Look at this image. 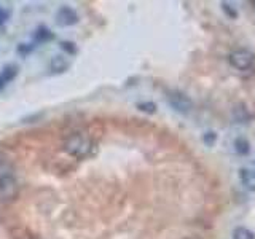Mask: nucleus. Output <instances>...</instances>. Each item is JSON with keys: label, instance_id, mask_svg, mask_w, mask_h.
<instances>
[{"label": "nucleus", "instance_id": "13", "mask_svg": "<svg viewBox=\"0 0 255 239\" xmlns=\"http://www.w3.org/2000/svg\"><path fill=\"white\" fill-rule=\"evenodd\" d=\"M222 8H223V11H227V14L230 16L231 19H236V18H238L236 10H235V8H230L228 3H222Z\"/></svg>", "mask_w": 255, "mask_h": 239}, {"label": "nucleus", "instance_id": "10", "mask_svg": "<svg viewBox=\"0 0 255 239\" xmlns=\"http://www.w3.org/2000/svg\"><path fill=\"white\" fill-rule=\"evenodd\" d=\"M35 38L38 40V42H45V40L53 38V34H51L50 30H46L45 27H40V29L37 30V34H35Z\"/></svg>", "mask_w": 255, "mask_h": 239}, {"label": "nucleus", "instance_id": "1", "mask_svg": "<svg viewBox=\"0 0 255 239\" xmlns=\"http://www.w3.org/2000/svg\"><path fill=\"white\" fill-rule=\"evenodd\" d=\"M19 185L14 169L8 159L0 155V201H11L18 196Z\"/></svg>", "mask_w": 255, "mask_h": 239}, {"label": "nucleus", "instance_id": "7", "mask_svg": "<svg viewBox=\"0 0 255 239\" xmlns=\"http://www.w3.org/2000/svg\"><path fill=\"white\" fill-rule=\"evenodd\" d=\"M69 67V61L64 58V56H56V58H53L51 64H50V69L53 72H64V70H67Z\"/></svg>", "mask_w": 255, "mask_h": 239}, {"label": "nucleus", "instance_id": "12", "mask_svg": "<svg viewBox=\"0 0 255 239\" xmlns=\"http://www.w3.org/2000/svg\"><path fill=\"white\" fill-rule=\"evenodd\" d=\"M139 110L142 112H148V114H153V112L156 110V106L153 102H143V104H137Z\"/></svg>", "mask_w": 255, "mask_h": 239}, {"label": "nucleus", "instance_id": "16", "mask_svg": "<svg viewBox=\"0 0 255 239\" xmlns=\"http://www.w3.org/2000/svg\"><path fill=\"white\" fill-rule=\"evenodd\" d=\"M214 139H215V134L214 132H209V137H207V135H204V142H207L209 145L214 142Z\"/></svg>", "mask_w": 255, "mask_h": 239}, {"label": "nucleus", "instance_id": "4", "mask_svg": "<svg viewBox=\"0 0 255 239\" xmlns=\"http://www.w3.org/2000/svg\"><path fill=\"white\" fill-rule=\"evenodd\" d=\"M167 102L171 104V106L180 112V114H188L193 107V102L188 98L187 94H183L182 91H169L167 93Z\"/></svg>", "mask_w": 255, "mask_h": 239}, {"label": "nucleus", "instance_id": "2", "mask_svg": "<svg viewBox=\"0 0 255 239\" xmlns=\"http://www.w3.org/2000/svg\"><path fill=\"white\" fill-rule=\"evenodd\" d=\"M66 151L69 155L75 156V158H85L91 153L93 150V140L85 134H72L70 137L66 140V145H64Z\"/></svg>", "mask_w": 255, "mask_h": 239}, {"label": "nucleus", "instance_id": "8", "mask_svg": "<svg viewBox=\"0 0 255 239\" xmlns=\"http://www.w3.org/2000/svg\"><path fill=\"white\" fill-rule=\"evenodd\" d=\"M233 239H255V236L251 230H247L244 227H238L233 231Z\"/></svg>", "mask_w": 255, "mask_h": 239}, {"label": "nucleus", "instance_id": "9", "mask_svg": "<svg viewBox=\"0 0 255 239\" xmlns=\"http://www.w3.org/2000/svg\"><path fill=\"white\" fill-rule=\"evenodd\" d=\"M235 147H236V151L239 155H247L249 153V142H247L244 137H239V139H236V142H235Z\"/></svg>", "mask_w": 255, "mask_h": 239}, {"label": "nucleus", "instance_id": "3", "mask_svg": "<svg viewBox=\"0 0 255 239\" xmlns=\"http://www.w3.org/2000/svg\"><path fill=\"white\" fill-rule=\"evenodd\" d=\"M230 62L238 70H249L255 62V56L252 51L239 48V50H235L230 54Z\"/></svg>", "mask_w": 255, "mask_h": 239}, {"label": "nucleus", "instance_id": "14", "mask_svg": "<svg viewBox=\"0 0 255 239\" xmlns=\"http://www.w3.org/2000/svg\"><path fill=\"white\" fill-rule=\"evenodd\" d=\"M61 45H62V50H66L69 53H75L77 51V48L74 46V43H72V42H62Z\"/></svg>", "mask_w": 255, "mask_h": 239}, {"label": "nucleus", "instance_id": "11", "mask_svg": "<svg viewBox=\"0 0 255 239\" xmlns=\"http://www.w3.org/2000/svg\"><path fill=\"white\" fill-rule=\"evenodd\" d=\"M14 75H16V67H14V66H8V67H5L3 72H2V77H3L5 82H10V80H13Z\"/></svg>", "mask_w": 255, "mask_h": 239}, {"label": "nucleus", "instance_id": "6", "mask_svg": "<svg viewBox=\"0 0 255 239\" xmlns=\"http://www.w3.org/2000/svg\"><path fill=\"white\" fill-rule=\"evenodd\" d=\"M239 177H241L243 185L247 190L255 191V172L254 171H251V169H241V171H239Z\"/></svg>", "mask_w": 255, "mask_h": 239}, {"label": "nucleus", "instance_id": "15", "mask_svg": "<svg viewBox=\"0 0 255 239\" xmlns=\"http://www.w3.org/2000/svg\"><path fill=\"white\" fill-rule=\"evenodd\" d=\"M6 18H8V13H6L5 10H2V8H0V26H2V24L6 21Z\"/></svg>", "mask_w": 255, "mask_h": 239}, {"label": "nucleus", "instance_id": "5", "mask_svg": "<svg viewBox=\"0 0 255 239\" xmlns=\"http://www.w3.org/2000/svg\"><path fill=\"white\" fill-rule=\"evenodd\" d=\"M56 22L62 27L67 26H74V24L78 22V14L75 13L74 8L70 6H61L58 13H56Z\"/></svg>", "mask_w": 255, "mask_h": 239}, {"label": "nucleus", "instance_id": "17", "mask_svg": "<svg viewBox=\"0 0 255 239\" xmlns=\"http://www.w3.org/2000/svg\"><path fill=\"white\" fill-rule=\"evenodd\" d=\"M5 83H6V82H5V80H3V77L0 75V88H3V86H5Z\"/></svg>", "mask_w": 255, "mask_h": 239}]
</instances>
